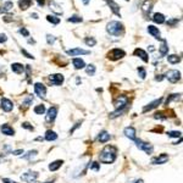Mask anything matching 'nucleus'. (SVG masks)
<instances>
[{
    "label": "nucleus",
    "instance_id": "1",
    "mask_svg": "<svg viewBox=\"0 0 183 183\" xmlns=\"http://www.w3.org/2000/svg\"><path fill=\"white\" fill-rule=\"evenodd\" d=\"M116 154H117V150L115 146L112 145H108L105 146L99 154V160L103 164H111L116 160Z\"/></svg>",
    "mask_w": 183,
    "mask_h": 183
},
{
    "label": "nucleus",
    "instance_id": "2",
    "mask_svg": "<svg viewBox=\"0 0 183 183\" xmlns=\"http://www.w3.org/2000/svg\"><path fill=\"white\" fill-rule=\"evenodd\" d=\"M128 104H130V99H128L126 95H120V97H117V98L114 100V105H115L116 111L112 112V114L110 115V117H111V118H115V117L120 116V114H122V112L126 110V108L128 106Z\"/></svg>",
    "mask_w": 183,
    "mask_h": 183
},
{
    "label": "nucleus",
    "instance_id": "3",
    "mask_svg": "<svg viewBox=\"0 0 183 183\" xmlns=\"http://www.w3.org/2000/svg\"><path fill=\"white\" fill-rule=\"evenodd\" d=\"M106 30H108V33H109L110 36L120 37V36L124 34L125 28H124V24H122L121 22H118V21H111V22L108 23Z\"/></svg>",
    "mask_w": 183,
    "mask_h": 183
},
{
    "label": "nucleus",
    "instance_id": "4",
    "mask_svg": "<svg viewBox=\"0 0 183 183\" xmlns=\"http://www.w3.org/2000/svg\"><path fill=\"white\" fill-rule=\"evenodd\" d=\"M125 55H126V53L122 50V49H112L111 51L108 53V57H109L110 60H112V61L120 60V59L124 57Z\"/></svg>",
    "mask_w": 183,
    "mask_h": 183
},
{
    "label": "nucleus",
    "instance_id": "5",
    "mask_svg": "<svg viewBox=\"0 0 183 183\" xmlns=\"http://www.w3.org/2000/svg\"><path fill=\"white\" fill-rule=\"evenodd\" d=\"M136 144L137 146L140 149V150H144L146 154H151L152 150H154V148H152V145L150 143H146V142H143L140 139H136Z\"/></svg>",
    "mask_w": 183,
    "mask_h": 183
},
{
    "label": "nucleus",
    "instance_id": "6",
    "mask_svg": "<svg viewBox=\"0 0 183 183\" xmlns=\"http://www.w3.org/2000/svg\"><path fill=\"white\" fill-rule=\"evenodd\" d=\"M166 78L171 82V83H177L181 79V72L177 70H171L166 73Z\"/></svg>",
    "mask_w": 183,
    "mask_h": 183
},
{
    "label": "nucleus",
    "instance_id": "7",
    "mask_svg": "<svg viewBox=\"0 0 183 183\" xmlns=\"http://www.w3.org/2000/svg\"><path fill=\"white\" fill-rule=\"evenodd\" d=\"M37 178H38V172H34V171H28L21 176V179L24 182H28V183L34 182Z\"/></svg>",
    "mask_w": 183,
    "mask_h": 183
},
{
    "label": "nucleus",
    "instance_id": "8",
    "mask_svg": "<svg viewBox=\"0 0 183 183\" xmlns=\"http://www.w3.org/2000/svg\"><path fill=\"white\" fill-rule=\"evenodd\" d=\"M49 81L53 85H61L64 82V76L61 73H55V75H50Z\"/></svg>",
    "mask_w": 183,
    "mask_h": 183
},
{
    "label": "nucleus",
    "instance_id": "9",
    "mask_svg": "<svg viewBox=\"0 0 183 183\" xmlns=\"http://www.w3.org/2000/svg\"><path fill=\"white\" fill-rule=\"evenodd\" d=\"M34 92H36V94L38 97H40V98H45L47 97V88L42 83H36L34 84Z\"/></svg>",
    "mask_w": 183,
    "mask_h": 183
},
{
    "label": "nucleus",
    "instance_id": "10",
    "mask_svg": "<svg viewBox=\"0 0 183 183\" xmlns=\"http://www.w3.org/2000/svg\"><path fill=\"white\" fill-rule=\"evenodd\" d=\"M167 161H169V155L167 154H160L159 156L151 159L152 165H162V164H166Z\"/></svg>",
    "mask_w": 183,
    "mask_h": 183
},
{
    "label": "nucleus",
    "instance_id": "11",
    "mask_svg": "<svg viewBox=\"0 0 183 183\" xmlns=\"http://www.w3.org/2000/svg\"><path fill=\"white\" fill-rule=\"evenodd\" d=\"M56 115H57V108H56V106H51V108L48 110V112H47L45 121H47V122H53V121L55 120Z\"/></svg>",
    "mask_w": 183,
    "mask_h": 183
},
{
    "label": "nucleus",
    "instance_id": "12",
    "mask_svg": "<svg viewBox=\"0 0 183 183\" xmlns=\"http://www.w3.org/2000/svg\"><path fill=\"white\" fill-rule=\"evenodd\" d=\"M2 109L4 110V111H6V112H10L12 109H14V104H12V101L10 100V99H8V98H3L2 99Z\"/></svg>",
    "mask_w": 183,
    "mask_h": 183
},
{
    "label": "nucleus",
    "instance_id": "13",
    "mask_svg": "<svg viewBox=\"0 0 183 183\" xmlns=\"http://www.w3.org/2000/svg\"><path fill=\"white\" fill-rule=\"evenodd\" d=\"M90 51L88 50H84V49H81V48H75V49H71V50H67L66 54L70 55V56H77V55H88Z\"/></svg>",
    "mask_w": 183,
    "mask_h": 183
},
{
    "label": "nucleus",
    "instance_id": "14",
    "mask_svg": "<svg viewBox=\"0 0 183 183\" xmlns=\"http://www.w3.org/2000/svg\"><path fill=\"white\" fill-rule=\"evenodd\" d=\"M161 103H162V98H159V99L154 100V101H151L150 104H148V105H145V106L143 108V112H148V111H150V110H152V109L158 108Z\"/></svg>",
    "mask_w": 183,
    "mask_h": 183
},
{
    "label": "nucleus",
    "instance_id": "15",
    "mask_svg": "<svg viewBox=\"0 0 183 183\" xmlns=\"http://www.w3.org/2000/svg\"><path fill=\"white\" fill-rule=\"evenodd\" d=\"M148 32L154 37V38H156V39H161V34H160V30H159V28L158 27H155V26H152V24H150V26H148Z\"/></svg>",
    "mask_w": 183,
    "mask_h": 183
},
{
    "label": "nucleus",
    "instance_id": "16",
    "mask_svg": "<svg viewBox=\"0 0 183 183\" xmlns=\"http://www.w3.org/2000/svg\"><path fill=\"white\" fill-rule=\"evenodd\" d=\"M50 10H51L53 12L57 14V15H61V14L64 12V11H63V8H61V5L57 4L55 0H51V2H50Z\"/></svg>",
    "mask_w": 183,
    "mask_h": 183
},
{
    "label": "nucleus",
    "instance_id": "17",
    "mask_svg": "<svg viewBox=\"0 0 183 183\" xmlns=\"http://www.w3.org/2000/svg\"><path fill=\"white\" fill-rule=\"evenodd\" d=\"M136 56H138V57H140L144 63H148L149 61V57H148V54L143 50V49H140V48H137L136 50H134V53H133Z\"/></svg>",
    "mask_w": 183,
    "mask_h": 183
},
{
    "label": "nucleus",
    "instance_id": "18",
    "mask_svg": "<svg viewBox=\"0 0 183 183\" xmlns=\"http://www.w3.org/2000/svg\"><path fill=\"white\" fill-rule=\"evenodd\" d=\"M124 133H125V136H126L127 138H130L131 140H136V139H137V138H136V130H134L133 127H126L125 131H124Z\"/></svg>",
    "mask_w": 183,
    "mask_h": 183
},
{
    "label": "nucleus",
    "instance_id": "19",
    "mask_svg": "<svg viewBox=\"0 0 183 183\" xmlns=\"http://www.w3.org/2000/svg\"><path fill=\"white\" fill-rule=\"evenodd\" d=\"M72 65L75 66L76 70H81V69H84V67H85L84 61H83L81 57H75V59L72 60Z\"/></svg>",
    "mask_w": 183,
    "mask_h": 183
},
{
    "label": "nucleus",
    "instance_id": "20",
    "mask_svg": "<svg viewBox=\"0 0 183 183\" xmlns=\"http://www.w3.org/2000/svg\"><path fill=\"white\" fill-rule=\"evenodd\" d=\"M105 2L108 3V5L110 6V9L112 10V12H114V14H116L117 16H120V17H121V14H120V8H118V5H117L115 2H112V0H105Z\"/></svg>",
    "mask_w": 183,
    "mask_h": 183
},
{
    "label": "nucleus",
    "instance_id": "21",
    "mask_svg": "<svg viewBox=\"0 0 183 183\" xmlns=\"http://www.w3.org/2000/svg\"><path fill=\"white\" fill-rule=\"evenodd\" d=\"M0 131L3 132V134H6V136H14L15 134V131L11 126L9 125H2V127H0Z\"/></svg>",
    "mask_w": 183,
    "mask_h": 183
},
{
    "label": "nucleus",
    "instance_id": "22",
    "mask_svg": "<svg viewBox=\"0 0 183 183\" xmlns=\"http://www.w3.org/2000/svg\"><path fill=\"white\" fill-rule=\"evenodd\" d=\"M63 164H64V161H63V160H56V161H53V162L49 165V170H50V171H56V170H59L61 166H63Z\"/></svg>",
    "mask_w": 183,
    "mask_h": 183
},
{
    "label": "nucleus",
    "instance_id": "23",
    "mask_svg": "<svg viewBox=\"0 0 183 183\" xmlns=\"http://www.w3.org/2000/svg\"><path fill=\"white\" fill-rule=\"evenodd\" d=\"M98 140H99L100 143H106V142H109V140H110V134H109L106 131H103V132H100V133H99Z\"/></svg>",
    "mask_w": 183,
    "mask_h": 183
},
{
    "label": "nucleus",
    "instance_id": "24",
    "mask_svg": "<svg viewBox=\"0 0 183 183\" xmlns=\"http://www.w3.org/2000/svg\"><path fill=\"white\" fill-rule=\"evenodd\" d=\"M14 8V3L12 2H6L3 6H0V12H9L11 11Z\"/></svg>",
    "mask_w": 183,
    "mask_h": 183
},
{
    "label": "nucleus",
    "instance_id": "25",
    "mask_svg": "<svg viewBox=\"0 0 183 183\" xmlns=\"http://www.w3.org/2000/svg\"><path fill=\"white\" fill-rule=\"evenodd\" d=\"M30 4H32V0H18V6L21 10H27Z\"/></svg>",
    "mask_w": 183,
    "mask_h": 183
},
{
    "label": "nucleus",
    "instance_id": "26",
    "mask_svg": "<svg viewBox=\"0 0 183 183\" xmlns=\"http://www.w3.org/2000/svg\"><path fill=\"white\" fill-rule=\"evenodd\" d=\"M152 21H154L155 23L161 24V23H164V22H165V16H164L162 14L156 12V14H154V16H152Z\"/></svg>",
    "mask_w": 183,
    "mask_h": 183
},
{
    "label": "nucleus",
    "instance_id": "27",
    "mask_svg": "<svg viewBox=\"0 0 183 183\" xmlns=\"http://www.w3.org/2000/svg\"><path fill=\"white\" fill-rule=\"evenodd\" d=\"M159 51H160V55H161V56L167 55V53H169V45H167L166 40H162V44L159 47Z\"/></svg>",
    "mask_w": 183,
    "mask_h": 183
},
{
    "label": "nucleus",
    "instance_id": "28",
    "mask_svg": "<svg viewBox=\"0 0 183 183\" xmlns=\"http://www.w3.org/2000/svg\"><path fill=\"white\" fill-rule=\"evenodd\" d=\"M11 70H12L15 73H22V72H23V70H24V67L22 66V64L15 63V64H12V65H11Z\"/></svg>",
    "mask_w": 183,
    "mask_h": 183
},
{
    "label": "nucleus",
    "instance_id": "29",
    "mask_svg": "<svg viewBox=\"0 0 183 183\" xmlns=\"http://www.w3.org/2000/svg\"><path fill=\"white\" fill-rule=\"evenodd\" d=\"M45 139L48 140V142H51V140H56L57 139V134L54 132V131H47V133H45Z\"/></svg>",
    "mask_w": 183,
    "mask_h": 183
},
{
    "label": "nucleus",
    "instance_id": "30",
    "mask_svg": "<svg viewBox=\"0 0 183 183\" xmlns=\"http://www.w3.org/2000/svg\"><path fill=\"white\" fill-rule=\"evenodd\" d=\"M167 60H169L170 64H178L179 61H181V57L177 56V55H169V56H167Z\"/></svg>",
    "mask_w": 183,
    "mask_h": 183
},
{
    "label": "nucleus",
    "instance_id": "31",
    "mask_svg": "<svg viewBox=\"0 0 183 183\" xmlns=\"http://www.w3.org/2000/svg\"><path fill=\"white\" fill-rule=\"evenodd\" d=\"M47 20H48L50 23H53V24H59V23H60V18L56 17V16H54V15H48V16H47Z\"/></svg>",
    "mask_w": 183,
    "mask_h": 183
},
{
    "label": "nucleus",
    "instance_id": "32",
    "mask_svg": "<svg viewBox=\"0 0 183 183\" xmlns=\"http://www.w3.org/2000/svg\"><path fill=\"white\" fill-rule=\"evenodd\" d=\"M84 43H85L88 47H94V45L97 44V40H95L93 37H87V38L84 39Z\"/></svg>",
    "mask_w": 183,
    "mask_h": 183
},
{
    "label": "nucleus",
    "instance_id": "33",
    "mask_svg": "<svg viewBox=\"0 0 183 183\" xmlns=\"http://www.w3.org/2000/svg\"><path fill=\"white\" fill-rule=\"evenodd\" d=\"M67 21H69V22H73V23H81V22L83 21V18H82L81 16H78V15H73V16H71Z\"/></svg>",
    "mask_w": 183,
    "mask_h": 183
},
{
    "label": "nucleus",
    "instance_id": "34",
    "mask_svg": "<svg viewBox=\"0 0 183 183\" xmlns=\"http://www.w3.org/2000/svg\"><path fill=\"white\" fill-rule=\"evenodd\" d=\"M34 112H36L37 115H43V114L45 112V106H44L43 104L37 105V106L34 108Z\"/></svg>",
    "mask_w": 183,
    "mask_h": 183
},
{
    "label": "nucleus",
    "instance_id": "35",
    "mask_svg": "<svg viewBox=\"0 0 183 183\" xmlns=\"http://www.w3.org/2000/svg\"><path fill=\"white\" fill-rule=\"evenodd\" d=\"M151 10V2H149V0H146V3L143 5V11H144V15L146 16L148 15V11L150 12Z\"/></svg>",
    "mask_w": 183,
    "mask_h": 183
},
{
    "label": "nucleus",
    "instance_id": "36",
    "mask_svg": "<svg viewBox=\"0 0 183 183\" xmlns=\"http://www.w3.org/2000/svg\"><path fill=\"white\" fill-rule=\"evenodd\" d=\"M85 72H87V75H89V76H93V75L95 73V66H94V65H88V66L85 67Z\"/></svg>",
    "mask_w": 183,
    "mask_h": 183
},
{
    "label": "nucleus",
    "instance_id": "37",
    "mask_svg": "<svg viewBox=\"0 0 183 183\" xmlns=\"http://www.w3.org/2000/svg\"><path fill=\"white\" fill-rule=\"evenodd\" d=\"M181 132H178V131H170V132H167V136L169 137H171V138H181Z\"/></svg>",
    "mask_w": 183,
    "mask_h": 183
},
{
    "label": "nucleus",
    "instance_id": "38",
    "mask_svg": "<svg viewBox=\"0 0 183 183\" xmlns=\"http://www.w3.org/2000/svg\"><path fill=\"white\" fill-rule=\"evenodd\" d=\"M178 99H181V94H172L170 98H167V100H166V104H165V105H169L171 100H178Z\"/></svg>",
    "mask_w": 183,
    "mask_h": 183
},
{
    "label": "nucleus",
    "instance_id": "39",
    "mask_svg": "<svg viewBox=\"0 0 183 183\" xmlns=\"http://www.w3.org/2000/svg\"><path fill=\"white\" fill-rule=\"evenodd\" d=\"M37 155V150H30L27 152V155H23V159H30V158H34Z\"/></svg>",
    "mask_w": 183,
    "mask_h": 183
},
{
    "label": "nucleus",
    "instance_id": "40",
    "mask_svg": "<svg viewBox=\"0 0 183 183\" xmlns=\"http://www.w3.org/2000/svg\"><path fill=\"white\" fill-rule=\"evenodd\" d=\"M138 75L140 76V78L142 79H144L145 78V76H146V72H145V70H144V67H138Z\"/></svg>",
    "mask_w": 183,
    "mask_h": 183
},
{
    "label": "nucleus",
    "instance_id": "41",
    "mask_svg": "<svg viewBox=\"0 0 183 183\" xmlns=\"http://www.w3.org/2000/svg\"><path fill=\"white\" fill-rule=\"evenodd\" d=\"M164 115H165L164 112H156V114L154 115V118H155V120H166L167 116H164Z\"/></svg>",
    "mask_w": 183,
    "mask_h": 183
},
{
    "label": "nucleus",
    "instance_id": "42",
    "mask_svg": "<svg viewBox=\"0 0 183 183\" xmlns=\"http://www.w3.org/2000/svg\"><path fill=\"white\" fill-rule=\"evenodd\" d=\"M55 40H56V38H55L54 36H51V34H47V42H48V44H54V43H55Z\"/></svg>",
    "mask_w": 183,
    "mask_h": 183
},
{
    "label": "nucleus",
    "instance_id": "43",
    "mask_svg": "<svg viewBox=\"0 0 183 183\" xmlns=\"http://www.w3.org/2000/svg\"><path fill=\"white\" fill-rule=\"evenodd\" d=\"M20 33L22 34V36H24V37H29V32L24 28V27H22V28H20Z\"/></svg>",
    "mask_w": 183,
    "mask_h": 183
},
{
    "label": "nucleus",
    "instance_id": "44",
    "mask_svg": "<svg viewBox=\"0 0 183 183\" xmlns=\"http://www.w3.org/2000/svg\"><path fill=\"white\" fill-rule=\"evenodd\" d=\"M22 127H23V128H26V130H29V131H33V127L30 126V125L28 124V122H24V124H22Z\"/></svg>",
    "mask_w": 183,
    "mask_h": 183
},
{
    "label": "nucleus",
    "instance_id": "45",
    "mask_svg": "<svg viewBox=\"0 0 183 183\" xmlns=\"http://www.w3.org/2000/svg\"><path fill=\"white\" fill-rule=\"evenodd\" d=\"M89 167H90V169H94V170H99V164H98V162H92V164L89 165Z\"/></svg>",
    "mask_w": 183,
    "mask_h": 183
},
{
    "label": "nucleus",
    "instance_id": "46",
    "mask_svg": "<svg viewBox=\"0 0 183 183\" xmlns=\"http://www.w3.org/2000/svg\"><path fill=\"white\" fill-rule=\"evenodd\" d=\"M6 40H8L6 34H0V43H5Z\"/></svg>",
    "mask_w": 183,
    "mask_h": 183
},
{
    "label": "nucleus",
    "instance_id": "47",
    "mask_svg": "<svg viewBox=\"0 0 183 183\" xmlns=\"http://www.w3.org/2000/svg\"><path fill=\"white\" fill-rule=\"evenodd\" d=\"M21 51H22V54H24V55H26V57H28V59H33V55H30L29 53H27L24 49H22Z\"/></svg>",
    "mask_w": 183,
    "mask_h": 183
},
{
    "label": "nucleus",
    "instance_id": "48",
    "mask_svg": "<svg viewBox=\"0 0 183 183\" xmlns=\"http://www.w3.org/2000/svg\"><path fill=\"white\" fill-rule=\"evenodd\" d=\"M177 22H178V20H177V18H175V20H170V21L167 22V24H170V26H175Z\"/></svg>",
    "mask_w": 183,
    "mask_h": 183
},
{
    "label": "nucleus",
    "instance_id": "49",
    "mask_svg": "<svg viewBox=\"0 0 183 183\" xmlns=\"http://www.w3.org/2000/svg\"><path fill=\"white\" fill-rule=\"evenodd\" d=\"M12 154L14 155H20V154H23V150H15V151H12Z\"/></svg>",
    "mask_w": 183,
    "mask_h": 183
},
{
    "label": "nucleus",
    "instance_id": "50",
    "mask_svg": "<svg viewBox=\"0 0 183 183\" xmlns=\"http://www.w3.org/2000/svg\"><path fill=\"white\" fill-rule=\"evenodd\" d=\"M3 182H4V183H16L15 181H11V179H9V178H4Z\"/></svg>",
    "mask_w": 183,
    "mask_h": 183
},
{
    "label": "nucleus",
    "instance_id": "51",
    "mask_svg": "<svg viewBox=\"0 0 183 183\" xmlns=\"http://www.w3.org/2000/svg\"><path fill=\"white\" fill-rule=\"evenodd\" d=\"M37 3H38V5H39V6H44L45 0H37Z\"/></svg>",
    "mask_w": 183,
    "mask_h": 183
},
{
    "label": "nucleus",
    "instance_id": "52",
    "mask_svg": "<svg viewBox=\"0 0 183 183\" xmlns=\"http://www.w3.org/2000/svg\"><path fill=\"white\" fill-rule=\"evenodd\" d=\"M162 78H164V77H162L161 75H158V76L155 77V79H156V81H162Z\"/></svg>",
    "mask_w": 183,
    "mask_h": 183
},
{
    "label": "nucleus",
    "instance_id": "53",
    "mask_svg": "<svg viewBox=\"0 0 183 183\" xmlns=\"http://www.w3.org/2000/svg\"><path fill=\"white\" fill-rule=\"evenodd\" d=\"M30 17H33V18L37 20V18H38V15H37V14H32V15H30Z\"/></svg>",
    "mask_w": 183,
    "mask_h": 183
},
{
    "label": "nucleus",
    "instance_id": "54",
    "mask_svg": "<svg viewBox=\"0 0 183 183\" xmlns=\"http://www.w3.org/2000/svg\"><path fill=\"white\" fill-rule=\"evenodd\" d=\"M89 2H90V0H83V4H84V5H88Z\"/></svg>",
    "mask_w": 183,
    "mask_h": 183
},
{
    "label": "nucleus",
    "instance_id": "55",
    "mask_svg": "<svg viewBox=\"0 0 183 183\" xmlns=\"http://www.w3.org/2000/svg\"><path fill=\"white\" fill-rule=\"evenodd\" d=\"M134 183H143V179H138V181H136Z\"/></svg>",
    "mask_w": 183,
    "mask_h": 183
},
{
    "label": "nucleus",
    "instance_id": "56",
    "mask_svg": "<svg viewBox=\"0 0 183 183\" xmlns=\"http://www.w3.org/2000/svg\"><path fill=\"white\" fill-rule=\"evenodd\" d=\"M45 183H53V182H45Z\"/></svg>",
    "mask_w": 183,
    "mask_h": 183
}]
</instances>
